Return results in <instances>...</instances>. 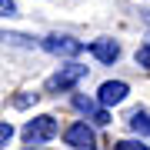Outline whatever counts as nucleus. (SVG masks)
I'll return each mask as SVG.
<instances>
[{"label":"nucleus","instance_id":"obj_1","mask_svg":"<svg viewBox=\"0 0 150 150\" xmlns=\"http://www.w3.org/2000/svg\"><path fill=\"white\" fill-rule=\"evenodd\" d=\"M83 77H87V67L83 64H67V67H60L57 74L43 83V90H47V93H67V90H74Z\"/></svg>","mask_w":150,"mask_h":150},{"label":"nucleus","instance_id":"obj_2","mask_svg":"<svg viewBox=\"0 0 150 150\" xmlns=\"http://www.w3.org/2000/svg\"><path fill=\"white\" fill-rule=\"evenodd\" d=\"M57 120L50 117V113H40V117H33V120H27V127H23V140L27 144H47V140H54L57 137Z\"/></svg>","mask_w":150,"mask_h":150},{"label":"nucleus","instance_id":"obj_3","mask_svg":"<svg viewBox=\"0 0 150 150\" xmlns=\"http://www.w3.org/2000/svg\"><path fill=\"white\" fill-rule=\"evenodd\" d=\"M40 47L47 50V54H54V57H80L83 50H87V43H83V40H74V37L50 33V37H43V40H40Z\"/></svg>","mask_w":150,"mask_h":150},{"label":"nucleus","instance_id":"obj_4","mask_svg":"<svg viewBox=\"0 0 150 150\" xmlns=\"http://www.w3.org/2000/svg\"><path fill=\"white\" fill-rule=\"evenodd\" d=\"M64 140L67 147H77V150H90L93 147V127H87V123H70V127L64 130Z\"/></svg>","mask_w":150,"mask_h":150},{"label":"nucleus","instance_id":"obj_5","mask_svg":"<svg viewBox=\"0 0 150 150\" xmlns=\"http://www.w3.org/2000/svg\"><path fill=\"white\" fill-rule=\"evenodd\" d=\"M130 87L123 83V80H107V83H100V90H97V103L100 107H117V103L127 97Z\"/></svg>","mask_w":150,"mask_h":150},{"label":"nucleus","instance_id":"obj_6","mask_svg":"<svg viewBox=\"0 0 150 150\" xmlns=\"http://www.w3.org/2000/svg\"><path fill=\"white\" fill-rule=\"evenodd\" d=\"M74 107L80 110V113H87V117H90L93 123H100V127H107V123H110V113H107V107H97L93 100H87V97H80V93L74 97Z\"/></svg>","mask_w":150,"mask_h":150},{"label":"nucleus","instance_id":"obj_7","mask_svg":"<svg viewBox=\"0 0 150 150\" xmlns=\"http://www.w3.org/2000/svg\"><path fill=\"white\" fill-rule=\"evenodd\" d=\"M87 50H90L100 64H113V60L120 57V47H117L113 40H90V43H87Z\"/></svg>","mask_w":150,"mask_h":150},{"label":"nucleus","instance_id":"obj_8","mask_svg":"<svg viewBox=\"0 0 150 150\" xmlns=\"http://www.w3.org/2000/svg\"><path fill=\"white\" fill-rule=\"evenodd\" d=\"M127 123H130V130H134L137 137H150V113L147 110H134L127 117Z\"/></svg>","mask_w":150,"mask_h":150},{"label":"nucleus","instance_id":"obj_9","mask_svg":"<svg viewBox=\"0 0 150 150\" xmlns=\"http://www.w3.org/2000/svg\"><path fill=\"white\" fill-rule=\"evenodd\" d=\"M113 150H150V147L144 144V140H120Z\"/></svg>","mask_w":150,"mask_h":150},{"label":"nucleus","instance_id":"obj_10","mask_svg":"<svg viewBox=\"0 0 150 150\" xmlns=\"http://www.w3.org/2000/svg\"><path fill=\"white\" fill-rule=\"evenodd\" d=\"M137 64L150 70V43H144V47H140V50H137Z\"/></svg>","mask_w":150,"mask_h":150},{"label":"nucleus","instance_id":"obj_11","mask_svg":"<svg viewBox=\"0 0 150 150\" xmlns=\"http://www.w3.org/2000/svg\"><path fill=\"white\" fill-rule=\"evenodd\" d=\"M10 137H13V127H10V123L4 120V123H0V144L7 147V144H10Z\"/></svg>","mask_w":150,"mask_h":150},{"label":"nucleus","instance_id":"obj_12","mask_svg":"<svg viewBox=\"0 0 150 150\" xmlns=\"http://www.w3.org/2000/svg\"><path fill=\"white\" fill-rule=\"evenodd\" d=\"M0 13H4V17H13L17 13V4H13V0H0Z\"/></svg>","mask_w":150,"mask_h":150},{"label":"nucleus","instance_id":"obj_13","mask_svg":"<svg viewBox=\"0 0 150 150\" xmlns=\"http://www.w3.org/2000/svg\"><path fill=\"white\" fill-rule=\"evenodd\" d=\"M30 150H33V147H30Z\"/></svg>","mask_w":150,"mask_h":150}]
</instances>
